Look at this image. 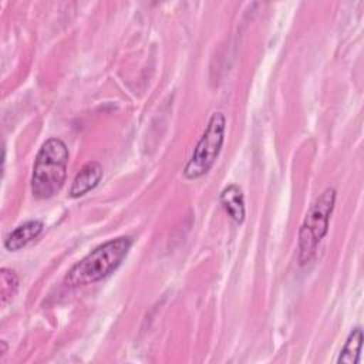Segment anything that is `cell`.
<instances>
[{"mask_svg":"<svg viewBox=\"0 0 364 364\" xmlns=\"http://www.w3.org/2000/svg\"><path fill=\"white\" fill-rule=\"evenodd\" d=\"M131 246L129 236H119L97 246L67 272L64 284L80 287L102 280L119 267Z\"/></svg>","mask_w":364,"mask_h":364,"instance_id":"obj_1","label":"cell"},{"mask_svg":"<svg viewBox=\"0 0 364 364\" xmlns=\"http://www.w3.org/2000/svg\"><path fill=\"white\" fill-rule=\"evenodd\" d=\"M70 152L65 142L60 138L47 139L37 152L33 173L31 193L37 199H50L61 191L68 166Z\"/></svg>","mask_w":364,"mask_h":364,"instance_id":"obj_2","label":"cell"},{"mask_svg":"<svg viewBox=\"0 0 364 364\" xmlns=\"http://www.w3.org/2000/svg\"><path fill=\"white\" fill-rule=\"evenodd\" d=\"M337 192L334 188H326L310 205L297 236V259L306 264L316 255L317 246L327 235L330 216L336 205Z\"/></svg>","mask_w":364,"mask_h":364,"instance_id":"obj_3","label":"cell"},{"mask_svg":"<svg viewBox=\"0 0 364 364\" xmlns=\"http://www.w3.org/2000/svg\"><path fill=\"white\" fill-rule=\"evenodd\" d=\"M225 115L222 112H213L183 168V176L186 179H198L210 171L222 151L225 142Z\"/></svg>","mask_w":364,"mask_h":364,"instance_id":"obj_4","label":"cell"},{"mask_svg":"<svg viewBox=\"0 0 364 364\" xmlns=\"http://www.w3.org/2000/svg\"><path fill=\"white\" fill-rule=\"evenodd\" d=\"M102 173H104L102 166L98 162L95 161L87 162L74 176L73 183L70 186V192H68L70 196L80 198L88 193L90 191H92L102 179Z\"/></svg>","mask_w":364,"mask_h":364,"instance_id":"obj_5","label":"cell"},{"mask_svg":"<svg viewBox=\"0 0 364 364\" xmlns=\"http://www.w3.org/2000/svg\"><path fill=\"white\" fill-rule=\"evenodd\" d=\"M43 230L41 220H28L11 230L4 239V247L10 252H17L34 240Z\"/></svg>","mask_w":364,"mask_h":364,"instance_id":"obj_6","label":"cell"},{"mask_svg":"<svg viewBox=\"0 0 364 364\" xmlns=\"http://www.w3.org/2000/svg\"><path fill=\"white\" fill-rule=\"evenodd\" d=\"M220 205L229 218L236 222L242 223L245 220L246 209H245V196L242 189L237 185L226 186L220 193Z\"/></svg>","mask_w":364,"mask_h":364,"instance_id":"obj_7","label":"cell"},{"mask_svg":"<svg viewBox=\"0 0 364 364\" xmlns=\"http://www.w3.org/2000/svg\"><path fill=\"white\" fill-rule=\"evenodd\" d=\"M361 347H363V330H361V327H355L350 331V334L338 354L337 363L355 364L358 361Z\"/></svg>","mask_w":364,"mask_h":364,"instance_id":"obj_8","label":"cell"},{"mask_svg":"<svg viewBox=\"0 0 364 364\" xmlns=\"http://www.w3.org/2000/svg\"><path fill=\"white\" fill-rule=\"evenodd\" d=\"M18 290V277L16 272L11 269L3 267L0 270V299H1V306L4 307L9 301L14 299Z\"/></svg>","mask_w":364,"mask_h":364,"instance_id":"obj_9","label":"cell"},{"mask_svg":"<svg viewBox=\"0 0 364 364\" xmlns=\"http://www.w3.org/2000/svg\"><path fill=\"white\" fill-rule=\"evenodd\" d=\"M0 344H1V350H0V353H1V355L6 353V350H7V346H6V341L4 340H1L0 341Z\"/></svg>","mask_w":364,"mask_h":364,"instance_id":"obj_10","label":"cell"}]
</instances>
